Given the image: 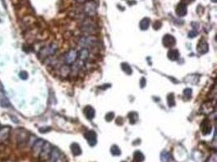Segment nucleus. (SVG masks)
<instances>
[{
  "instance_id": "4",
  "label": "nucleus",
  "mask_w": 217,
  "mask_h": 162,
  "mask_svg": "<svg viewBox=\"0 0 217 162\" xmlns=\"http://www.w3.org/2000/svg\"><path fill=\"white\" fill-rule=\"evenodd\" d=\"M85 138L91 147H94L97 144V135L94 131H88L85 134Z\"/></svg>"
},
{
  "instance_id": "28",
  "label": "nucleus",
  "mask_w": 217,
  "mask_h": 162,
  "mask_svg": "<svg viewBox=\"0 0 217 162\" xmlns=\"http://www.w3.org/2000/svg\"><path fill=\"white\" fill-rule=\"evenodd\" d=\"M161 27H162V23L160 21H155L153 24V28L155 30H158Z\"/></svg>"
},
{
  "instance_id": "1",
  "label": "nucleus",
  "mask_w": 217,
  "mask_h": 162,
  "mask_svg": "<svg viewBox=\"0 0 217 162\" xmlns=\"http://www.w3.org/2000/svg\"><path fill=\"white\" fill-rule=\"evenodd\" d=\"M52 151V147L51 144L47 143V142H45V144L43 145V148H42V151L39 154V156L41 159L43 161H46L50 158V156H51V153Z\"/></svg>"
},
{
  "instance_id": "31",
  "label": "nucleus",
  "mask_w": 217,
  "mask_h": 162,
  "mask_svg": "<svg viewBox=\"0 0 217 162\" xmlns=\"http://www.w3.org/2000/svg\"><path fill=\"white\" fill-rule=\"evenodd\" d=\"M140 86L141 88H144L146 86V79L145 78H141L140 81Z\"/></svg>"
},
{
  "instance_id": "26",
  "label": "nucleus",
  "mask_w": 217,
  "mask_h": 162,
  "mask_svg": "<svg viewBox=\"0 0 217 162\" xmlns=\"http://www.w3.org/2000/svg\"><path fill=\"white\" fill-rule=\"evenodd\" d=\"M114 117H115L114 113H112V112H109V113H107V114H106L105 119H106V121H107V122H111V121L114 118Z\"/></svg>"
},
{
  "instance_id": "23",
  "label": "nucleus",
  "mask_w": 217,
  "mask_h": 162,
  "mask_svg": "<svg viewBox=\"0 0 217 162\" xmlns=\"http://www.w3.org/2000/svg\"><path fill=\"white\" fill-rule=\"evenodd\" d=\"M121 68H122V70H124L127 75H131V74L133 73L132 68H130V66H129L128 63H126V62H123L122 64H121Z\"/></svg>"
},
{
  "instance_id": "17",
  "label": "nucleus",
  "mask_w": 217,
  "mask_h": 162,
  "mask_svg": "<svg viewBox=\"0 0 217 162\" xmlns=\"http://www.w3.org/2000/svg\"><path fill=\"white\" fill-rule=\"evenodd\" d=\"M150 20L147 17H145L143 18L140 21V28L141 30H147L148 28L150 26Z\"/></svg>"
},
{
  "instance_id": "5",
  "label": "nucleus",
  "mask_w": 217,
  "mask_h": 162,
  "mask_svg": "<svg viewBox=\"0 0 217 162\" xmlns=\"http://www.w3.org/2000/svg\"><path fill=\"white\" fill-rule=\"evenodd\" d=\"M163 45L167 48H172L176 45V39L170 34H166L163 37Z\"/></svg>"
},
{
  "instance_id": "24",
  "label": "nucleus",
  "mask_w": 217,
  "mask_h": 162,
  "mask_svg": "<svg viewBox=\"0 0 217 162\" xmlns=\"http://www.w3.org/2000/svg\"><path fill=\"white\" fill-rule=\"evenodd\" d=\"M111 153L113 156H119L121 154V151L117 145H112L111 147Z\"/></svg>"
},
{
  "instance_id": "22",
  "label": "nucleus",
  "mask_w": 217,
  "mask_h": 162,
  "mask_svg": "<svg viewBox=\"0 0 217 162\" xmlns=\"http://www.w3.org/2000/svg\"><path fill=\"white\" fill-rule=\"evenodd\" d=\"M78 56H79L80 58H81V60H86V59H87L88 56H89V51H88V49H86V48H83V49L81 50V52H80V54H78Z\"/></svg>"
},
{
  "instance_id": "29",
  "label": "nucleus",
  "mask_w": 217,
  "mask_h": 162,
  "mask_svg": "<svg viewBox=\"0 0 217 162\" xmlns=\"http://www.w3.org/2000/svg\"><path fill=\"white\" fill-rule=\"evenodd\" d=\"M51 130V127H48V126H46V127H42V128H39V131L42 132V133H46V132L50 131Z\"/></svg>"
},
{
  "instance_id": "18",
  "label": "nucleus",
  "mask_w": 217,
  "mask_h": 162,
  "mask_svg": "<svg viewBox=\"0 0 217 162\" xmlns=\"http://www.w3.org/2000/svg\"><path fill=\"white\" fill-rule=\"evenodd\" d=\"M160 160L162 162H171L172 161V156L171 154L168 152H163L160 155Z\"/></svg>"
},
{
  "instance_id": "12",
  "label": "nucleus",
  "mask_w": 217,
  "mask_h": 162,
  "mask_svg": "<svg viewBox=\"0 0 217 162\" xmlns=\"http://www.w3.org/2000/svg\"><path fill=\"white\" fill-rule=\"evenodd\" d=\"M176 13L178 16L183 17L187 14V6L185 3H180L177 7Z\"/></svg>"
},
{
  "instance_id": "14",
  "label": "nucleus",
  "mask_w": 217,
  "mask_h": 162,
  "mask_svg": "<svg viewBox=\"0 0 217 162\" xmlns=\"http://www.w3.org/2000/svg\"><path fill=\"white\" fill-rule=\"evenodd\" d=\"M179 56H180V53L178 51L177 49H170L168 53V58L172 60V61H176L179 58Z\"/></svg>"
},
{
  "instance_id": "8",
  "label": "nucleus",
  "mask_w": 217,
  "mask_h": 162,
  "mask_svg": "<svg viewBox=\"0 0 217 162\" xmlns=\"http://www.w3.org/2000/svg\"><path fill=\"white\" fill-rule=\"evenodd\" d=\"M209 46L207 42V41L204 39H201L199 41V44L197 45V51L200 54H204L208 51Z\"/></svg>"
},
{
  "instance_id": "25",
  "label": "nucleus",
  "mask_w": 217,
  "mask_h": 162,
  "mask_svg": "<svg viewBox=\"0 0 217 162\" xmlns=\"http://www.w3.org/2000/svg\"><path fill=\"white\" fill-rule=\"evenodd\" d=\"M192 89H185V90H184V92H183V96H184V99H185V100H190V98H191V97H192Z\"/></svg>"
},
{
  "instance_id": "33",
  "label": "nucleus",
  "mask_w": 217,
  "mask_h": 162,
  "mask_svg": "<svg viewBox=\"0 0 217 162\" xmlns=\"http://www.w3.org/2000/svg\"><path fill=\"white\" fill-rule=\"evenodd\" d=\"M121 162H126V161H121Z\"/></svg>"
},
{
  "instance_id": "13",
  "label": "nucleus",
  "mask_w": 217,
  "mask_h": 162,
  "mask_svg": "<svg viewBox=\"0 0 217 162\" xmlns=\"http://www.w3.org/2000/svg\"><path fill=\"white\" fill-rule=\"evenodd\" d=\"M84 113L85 116L89 120H92L95 117V110L90 105H87L84 109Z\"/></svg>"
},
{
  "instance_id": "2",
  "label": "nucleus",
  "mask_w": 217,
  "mask_h": 162,
  "mask_svg": "<svg viewBox=\"0 0 217 162\" xmlns=\"http://www.w3.org/2000/svg\"><path fill=\"white\" fill-rule=\"evenodd\" d=\"M77 58H78V52L76 49H72L65 54L64 61H65L67 65H71L73 64V62H75Z\"/></svg>"
},
{
  "instance_id": "15",
  "label": "nucleus",
  "mask_w": 217,
  "mask_h": 162,
  "mask_svg": "<svg viewBox=\"0 0 217 162\" xmlns=\"http://www.w3.org/2000/svg\"><path fill=\"white\" fill-rule=\"evenodd\" d=\"M71 151H72V153L73 154L74 156H80L82 151H81V148L80 147V145L77 143H73L71 145Z\"/></svg>"
},
{
  "instance_id": "16",
  "label": "nucleus",
  "mask_w": 217,
  "mask_h": 162,
  "mask_svg": "<svg viewBox=\"0 0 217 162\" xmlns=\"http://www.w3.org/2000/svg\"><path fill=\"white\" fill-rule=\"evenodd\" d=\"M59 157V151L58 148L54 147L52 148L51 153V156H50L49 159L51 160V162H57Z\"/></svg>"
},
{
  "instance_id": "21",
  "label": "nucleus",
  "mask_w": 217,
  "mask_h": 162,
  "mask_svg": "<svg viewBox=\"0 0 217 162\" xmlns=\"http://www.w3.org/2000/svg\"><path fill=\"white\" fill-rule=\"evenodd\" d=\"M128 118H129V121H130V123L131 124H134L135 122L138 121V113L136 112H131V113H128Z\"/></svg>"
},
{
  "instance_id": "10",
  "label": "nucleus",
  "mask_w": 217,
  "mask_h": 162,
  "mask_svg": "<svg viewBox=\"0 0 217 162\" xmlns=\"http://www.w3.org/2000/svg\"><path fill=\"white\" fill-rule=\"evenodd\" d=\"M201 130H202V134L205 135H209L211 133V130H212V126H211V122H210L209 120L205 119L202 122V124H201Z\"/></svg>"
},
{
  "instance_id": "30",
  "label": "nucleus",
  "mask_w": 217,
  "mask_h": 162,
  "mask_svg": "<svg viewBox=\"0 0 217 162\" xmlns=\"http://www.w3.org/2000/svg\"><path fill=\"white\" fill-rule=\"evenodd\" d=\"M197 36V32L194 30H192L191 32L189 33V37L190 38H194V37H195Z\"/></svg>"
},
{
  "instance_id": "11",
  "label": "nucleus",
  "mask_w": 217,
  "mask_h": 162,
  "mask_svg": "<svg viewBox=\"0 0 217 162\" xmlns=\"http://www.w3.org/2000/svg\"><path fill=\"white\" fill-rule=\"evenodd\" d=\"M10 131H11V127L8 126L0 128V143H3L8 139L10 135Z\"/></svg>"
},
{
  "instance_id": "20",
  "label": "nucleus",
  "mask_w": 217,
  "mask_h": 162,
  "mask_svg": "<svg viewBox=\"0 0 217 162\" xmlns=\"http://www.w3.org/2000/svg\"><path fill=\"white\" fill-rule=\"evenodd\" d=\"M167 101H168V104L169 107H173L174 106L176 105V102H175V97L173 93H170V94L168 95Z\"/></svg>"
},
{
  "instance_id": "19",
  "label": "nucleus",
  "mask_w": 217,
  "mask_h": 162,
  "mask_svg": "<svg viewBox=\"0 0 217 162\" xmlns=\"http://www.w3.org/2000/svg\"><path fill=\"white\" fill-rule=\"evenodd\" d=\"M133 159L136 162H142L145 160V156H144L143 153L140 152V151H136L133 154Z\"/></svg>"
},
{
  "instance_id": "32",
  "label": "nucleus",
  "mask_w": 217,
  "mask_h": 162,
  "mask_svg": "<svg viewBox=\"0 0 217 162\" xmlns=\"http://www.w3.org/2000/svg\"><path fill=\"white\" fill-rule=\"evenodd\" d=\"M211 1H212V2H214V3H216V0H211Z\"/></svg>"
},
{
  "instance_id": "3",
  "label": "nucleus",
  "mask_w": 217,
  "mask_h": 162,
  "mask_svg": "<svg viewBox=\"0 0 217 162\" xmlns=\"http://www.w3.org/2000/svg\"><path fill=\"white\" fill-rule=\"evenodd\" d=\"M85 11H86V14L89 16H93L94 15L96 14L97 12V6L94 1H88L86 3V6H85Z\"/></svg>"
},
{
  "instance_id": "7",
  "label": "nucleus",
  "mask_w": 217,
  "mask_h": 162,
  "mask_svg": "<svg viewBox=\"0 0 217 162\" xmlns=\"http://www.w3.org/2000/svg\"><path fill=\"white\" fill-rule=\"evenodd\" d=\"M80 46H84L86 49V47H92L95 46V38L91 37H82L79 41Z\"/></svg>"
},
{
  "instance_id": "27",
  "label": "nucleus",
  "mask_w": 217,
  "mask_h": 162,
  "mask_svg": "<svg viewBox=\"0 0 217 162\" xmlns=\"http://www.w3.org/2000/svg\"><path fill=\"white\" fill-rule=\"evenodd\" d=\"M19 76H20V78H21V80H25L28 79L29 75H28V73L26 72V71H25V70H22V71H21L20 74H19Z\"/></svg>"
},
{
  "instance_id": "9",
  "label": "nucleus",
  "mask_w": 217,
  "mask_h": 162,
  "mask_svg": "<svg viewBox=\"0 0 217 162\" xmlns=\"http://www.w3.org/2000/svg\"><path fill=\"white\" fill-rule=\"evenodd\" d=\"M44 144H45V141L43 139H37L35 141V143L33 144V152L35 156H39Z\"/></svg>"
},
{
  "instance_id": "6",
  "label": "nucleus",
  "mask_w": 217,
  "mask_h": 162,
  "mask_svg": "<svg viewBox=\"0 0 217 162\" xmlns=\"http://www.w3.org/2000/svg\"><path fill=\"white\" fill-rule=\"evenodd\" d=\"M57 50V46L55 45H51V46H47L46 48H44L41 50L40 52V56H43V57H47L50 55L54 54Z\"/></svg>"
}]
</instances>
